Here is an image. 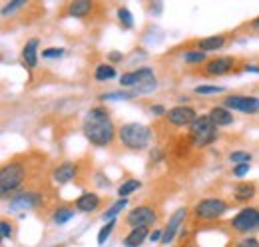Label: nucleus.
Returning <instances> with one entry per match:
<instances>
[{"mask_svg":"<svg viewBox=\"0 0 259 247\" xmlns=\"http://www.w3.org/2000/svg\"><path fill=\"white\" fill-rule=\"evenodd\" d=\"M207 116H209L211 122L215 124V128H224V126L233 124V114H231V110H227L226 106H213Z\"/></svg>","mask_w":259,"mask_h":247,"instance_id":"obj_18","label":"nucleus"},{"mask_svg":"<svg viewBox=\"0 0 259 247\" xmlns=\"http://www.w3.org/2000/svg\"><path fill=\"white\" fill-rule=\"evenodd\" d=\"M233 247H259V239L255 235H247V237L239 239Z\"/></svg>","mask_w":259,"mask_h":247,"instance_id":"obj_35","label":"nucleus"},{"mask_svg":"<svg viewBox=\"0 0 259 247\" xmlns=\"http://www.w3.org/2000/svg\"><path fill=\"white\" fill-rule=\"evenodd\" d=\"M150 138H152V132L144 124L128 122V124H122L118 128V140H120V144L126 150H132V152L146 150L148 144H150Z\"/></svg>","mask_w":259,"mask_h":247,"instance_id":"obj_2","label":"nucleus"},{"mask_svg":"<svg viewBox=\"0 0 259 247\" xmlns=\"http://www.w3.org/2000/svg\"><path fill=\"white\" fill-rule=\"evenodd\" d=\"M150 237V227H136L132 229L126 239H124V245L126 247H140L146 239Z\"/></svg>","mask_w":259,"mask_h":247,"instance_id":"obj_21","label":"nucleus"},{"mask_svg":"<svg viewBox=\"0 0 259 247\" xmlns=\"http://www.w3.org/2000/svg\"><path fill=\"white\" fill-rule=\"evenodd\" d=\"M186 247H197V245H186Z\"/></svg>","mask_w":259,"mask_h":247,"instance_id":"obj_42","label":"nucleus"},{"mask_svg":"<svg viewBox=\"0 0 259 247\" xmlns=\"http://www.w3.org/2000/svg\"><path fill=\"white\" fill-rule=\"evenodd\" d=\"M122 58H124V56H122L120 52H110V54H108V60L110 62H120Z\"/></svg>","mask_w":259,"mask_h":247,"instance_id":"obj_40","label":"nucleus"},{"mask_svg":"<svg viewBox=\"0 0 259 247\" xmlns=\"http://www.w3.org/2000/svg\"><path fill=\"white\" fill-rule=\"evenodd\" d=\"M229 227L235 233H249V231L259 229V210L257 208H243L229 221Z\"/></svg>","mask_w":259,"mask_h":247,"instance_id":"obj_8","label":"nucleus"},{"mask_svg":"<svg viewBox=\"0 0 259 247\" xmlns=\"http://www.w3.org/2000/svg\"><path fill=\"white\" fill-rule=\"evenodd\" d=\"M94 8H96V4L92 0H72L66 4L64 14L70 18H86L94 12Z\"/></svg>","mask_w":259,"mask_h":247,"instance_id":"obj_14","label":"nucleus"},{"mask_svg":"<svg viewBox=\"0 0 259 247\" xmlns=\"http://www.w3.org/2000/svg\"><path fill=\"white\" fill-rule=\"evenodd\" d=\"M26 178H28V170L22 161L14 159V161L4 163L2 172H0V193H2V197H6L8 193H14L18 187H22Z\"/></svg>","mask_w":259,"mask_h":247,"instance_id":"obj_3","label":"nucleus"},{"mask_svg":"<svg viewBox=\"0 0 259 247\" xmlns=\"http://www.w3.org/2000/svg\"><path fill=\"white\" fill-rule=\"evenodd\" d=\"M188 216H190V210L184 205V208H178L171 217L167 219V223H165V227H163V235H162V245H169L174 239H176V235H178V231L184 227V223L188 221Z\"/></svg>","mask_w":259,"mask_h":247,"instance_id":"obj_10","label":"nucleus"},{"mask_svg":"<svg viewBox=\"0 0 259 247\" xmlns=\"http://www.w3.org/2000/svg\"><path fill=\"white\" fill-rule=\"evenodd\" d=\"M62 54H64V48H56V46H52V48H48V50L42 52V58H44V60H54V58H60Z\"/></svg>","mask_w":259,"mask_h":247,"instance_id":"obj_34","label":"nucleus"},{"mask_svg":"<svg viewBox=\"0 0 259 247\" xmlns=\"http://www.w3.org/2000/svg\"><path fill=\"white\" fill-rule=\"evenodd\" d=\"M229 212V203L222 197H203L192 208V219L194 223L203 221H213Z\"/></svg>","mask_w":259,"mask_h":247,"instance_id":"obj_4","label":"nucleus"},{"mask_svg":"<svg viewBox=\"0 0 259 247\" xmlns=\"http://www.w3.org/2000/svg\"><path fill=\"white\" fill-rule=\"evenodd\" d=\"M156 86H158V80H150V82H144V84H140V86H136V88H134V96L154 92V90H156Z\"/></svg>","mask_w":259,"mask_h":247,"instance_id":"obj_32","label":"nucleus"},{"mask_svg":"<svg viewBox=\"0 0 259 247\" xmlns=\"http://www.w3.org/2000/svg\"><path fill=\"white\" fill-rule=\"evenodd\" d=\"M247 174H249V163H239V166H235L233 172H231L233 178H243V176H247Z\"/></svg>","mask_w":259,"mask_h":247,"instance_id":"obj_36","label":"nucleus"},{"mask_svg":"<svg viewBox=\"0 0 259 247\" xmlns=\"http://www.w3.org/2000/svg\"><path fill=\"white\" fill-rule=\"evenodd\" d=\"M76 176H78V163H74V161H64V163H60V166L54 168V172H52V182L56 185H64V184H68V182H72V180H76Z\"/></svg>","mask_w":259,"mask_h":247,"instance_id":"obj_15","label":"nucleus"},{"mask_svg":"<svg viewBox=\"0 0 259 247\" xmlns=\"http://www.w3.org/2000/svg\"><path fill=\"white\" fill-rule=\"evenodd\" d=\"M44 203V197L40 191L36 189H22V191H16L12 197H10V210L14 212H26V210H36Z\"/></svg>","mask_w":259,"mask_h":247,"instance_id":"obj_9","label":"nucleus"},{"mask_svg":"<svg viewBox=\"0 0 259 247\" xmlns=\"http://www.w3.org/2000/svg\"><path fill=\"white\" fill-rule=\"evenodd\" d=\"M249 26H251L253 30H259V16L255 18V20H251V24H249Z\"/></svg>","mask_w":259,"mask_h":247,"instance_id":"obj_41","label":"nucleus"},{"mask_svg":"<svg viewBox=\"0 0 259 247\" xmlns=\"http://www.w3.org/2000/svg\"><path fill=\"white\" fill-rule=\"evenodd\" d=\"M158 217H160V214H158V210L154 205L142 203V205L130 210V214L126 216L124 223L128 227H132V229H136V227H152V225H156Z\"/></svg>","mask_w":259,"mask_h":247,"instance_id":"obj_6","label":"nucleus"},{"mask_svg":"<svg viewBox=\"0 0 259 247\" xmlns=\"http://www.w3.org/2000/svg\"><path fill=\"white\" fill-rule=\"evenodd\" d=\"M94 78H96V82H108V80L116 78V68L112 64H100L94 72Z\"/></svg>","mask_w":259,"mask_h":247,"instance_id":"obj_24","label":"nucleus"},{"mask_svg":"<svg viewBox=\"0 0 259 247\" xmlns=\"http://www.w3.org/2000/svg\"><path fill=\"white\" fill-rule=\"evenodd\" d=\"M134 98V92H108L102 94L100 100L102 102H114V100H132Z\"/></svg>","mask_w":259,"mask_h":247,"instance_id":"obj_28","label":"nucleus"},{"mask_svg":"<svg viewBox=\"0 0 259 247\" xmlns=\"http://www.w3.org/2000/svg\"><path fill=\"white\" fill-rule=\"evenodd\" d=\"M235 64H237V58H233V56H220V58L205 62L201 66V72L205 76H224L235 68Z\"/></svg>","mask_w":259,"mask_h":247,"instance_id":"obj_12","label":"nucleus"},{"mask_svg":"<svg viewBox=\"0 0 259 247\" xmlns=\"http://www.w3.org/2000/svg\"><path fill=\"white\" fill-rule=\"evenodd\" d=\"M255 193H257V187H255L253 182H241V184L235 185V189H233V197L239 203H245V201L253 199Z\"/></svg>","mask_w":259,"mask_h":247,"instance_id":"obj_19","label":"nucleus"},{"mask_svg":"<svg viewBox=\"0 0 259 247\" xmlns=\"http://www.w3.org/2000/svg\"><path fill=\"white\" fill-rule=\"evenodd\" d=\"M227 42V36L226 34H218V36H207V38H201V40H197L195 42V48L199 50V52H215V50H220V48H224Z\"/></svg>","mask_w":259,"mask_h":247,"instance_id":"obj_17","label":"nucleus"},{"mask_svg":"<svg viewBox=\"0 0 259 247\" xmlns=\"http://www.w3.org/2000/svg\"><path fill=\"white\" fill-rule=\"evenodd\" d=\"M126 205H128V199H126V197H120L116 203H112V205L102 214V219H104V221H114L118 214H122V212H124V208H126Z\"/></svg>","mask_w":259,"mask_h":247,"instance_id":"obj_22","label":"nucleus"},{"mask_svg":"<svg viewBox=\"0 0 259 247\" xmlns=\"http://www.w3.org/2000/svg\"><path fill=\"white\" fill-rule=\"evenodd\" d=\"M84 136L86 140L96 146V148H106L110 144H114L116 140V126L110 118V110L104 108V106H98V108H92L88 114H86V120H84Z\"/></svg>","mask_w":259,"mask_h":247,"instance_id":"obj_1","label":"nucleus"},{"mask_svg":"<svg viewBox=\"0 0 259 247\" xmlns=\"http://www.w3.org/2000/svg\"><path fill=\"white\" fill-rule=\"evenodd\" d=\"M114 227H116V219H114V221H108V223L98 231V245H104V243H106V239L110 237V233L114 231Z\"/></svg>","mask_w":259,"mask_h":247,"instance_id":"obj_27","label":"nucleus"},{"mask_svg":"<svg viewBox=\"0 0 259 247\" xmlns=\"http://www.w3.org/2000/svg\"><path fill=\"white\" fill-rule=\"evenodd\" d=\"M150 80H156L154 70L152 68H140V70L122 74L120 76V86H124V88H136V86H140L144 82H150Z\"/></svg>","mask_w":259,"mask_h":247,"instance_id":"obj_13","label":"nucleus"},{"mask_svg":"<svg viewBox=\"0 0 259 247\" xmlns=\"http://www.w3.org/2000/svg\"><path fill=\"white\" fill-rule=\"evenodd\" d=\"M184 60L188 62V64H205V54L203 52H199V50H190V52H186L184 54Z\"/></svg>","mask_w":259,"mask_h":247,"instance_id":"obj_29","label":"nucleus"},{"mask_svg":"<svg viewBox=\"0 0 259 247\" xmlns=\"http://www.w3.org/2000/svg\"><path fill=\"white\" fill-rule=\"evenodd\" d=\"M24 6H26V0H14V2L2 6V16L6 18L8 14H14L16 10H20V8H24Z\"/></svg>","mask_w":259,"mask_h":247,"instance_id":"obj_31","label":"nucleus"},{"mask_svg":"<svg viewBox=\"0 0 259 247\" xmlns=\"http://www.w3.org/2000/svg\"><path fill=\"white\" fill-rule=\"evenodd\" d=\"M118 20H120L122 28H126V30H130L134 26V16H132V12H130L126 6H120L118 8Z\"/></svg>","mask_w":259,"mask_h":247,"instance_id":"obj_26","label":"nucleus"},{"mask_svg":"<svg viewBox=\"0 0 259 247\" xmlns=\"http://www.w3.org/2000/svg\"><path fill=\"white\" fill-rule=\"evenodd\" d=\"M190 140L194 148H207L209 144L215 142L218 138V128L209 120V116H199L192 126H190Z\"/></svg>","mask_w":259,"mask_h":247,"instance_id":"obj_5","label":"nucleus"},{"mask_svg":"<svg viewBox=\"0 0 259 247\" xmlns=\"http://www.w3.org/2000/svg\"><path fill=\"white\" fill-rule=\"evenodd\" d=\"M222 92H226V88H224V86H205V84H201V86H197V88H195V94H201V96L222 94Z\"/></svg>","mask_w":259,"mask_h":247,"instance_id":"obj_33","label":"nucleus"},{"mask_svg":"<svg viewBox=\"0 0 259 247\" xmlns=\"http://www.w3.org/2000/svg\"><path fill=\"white\" fill-rule=\"evenodd\" d=\"M74 205L70 208V205H60V208H56L54 210V216H52V219H54V223L56 225H64V223H68L72 217H74Z\"/></svg>","mask_w":259,"mask_h":247,"instance_id":"obj_23","label":"nucleus"},{"mask_svg":"<svg viewBox=\"0 0 259 247\" xmlns=\"http://www.w3.org/2000/svg\"><path fill=\"white\" fill-rule=\"evenodd\" d=\"M74 208L82 214H94L98 208H100V195L94 191H86L82 193L76 201H74Z\"/></svg>","mask_w":259,"mask_h":247,"instance_id":"obj_16","label":"nucleus"},{"mask_svg":"<svg viewBox=\"0 0 259 247\" xmlns=\"http://www.w3.org/2000/svg\"><path fill=\"white\" fill-rule=\"evenodd\" d=\"M0 229H2V239H10L12 237V225L8 219H2L0 221Z\"/></svg>","mask_w":259,"mask_h":247,"instance_id":"obj_37","label":"nucleus"},{"mask_svg":"<svg viewBox=\"0 0 259 247\" xmlns=\"http://www.w3.org/2000/svg\"><path fill=\"white\" fill-rule=\"evenodd\" d=\"M38 38H30L26 44H24V48H22V60L24 64L34 70L36 66H38Z\"/></svg>","mask_w":259,"mask_h":247,"instance_id":"obj_20","label":"nucleus"},{"mask_svg":"<svg viewBox=\"0 0 259 247\" xmlns=\"http://www.w3.org/2000/svg\"><path fill=\"white\" fill-rule=\"evenodd\" d=\"M150 110H152V114H154V116H163V114H167V110L163 108L162 104H156V106H152Z\"/></svg>","mask_w":259,"mask_h":247,"instance_id":"obj_38","label":"nucleus"},{"mask_svg":"<svg viewBox=\"0 0 259 247\" xmlns=\"http://www.w3.org/2000/svg\"><path fill=\"white\" fill-rule=\"evenodd\" d=\"M224 106H226L227 110L241 112V114H249V116L259 114V98L257 96H245V94L226 96V98H224Z\"/></svg>","mask_w":259,"mask_h":247,"instance_id":"obj_7","label":"nucleus"},{"mask_svg":"<svg viewBox=\"0 0 259 247\" xmlns=\"http://www.w3.org/2000/svg\"><path fill=\"white\" fill-rule=\"evenodd\" d=\"M197 112H195L192 106H176L171 110H167L165 114V122L169 126H176V128H186V126H192L197 120Z\"/></svg>","mask_w":259,"mask_h":247,"instance_id":"obj_11","label":"nucleus"},{"mask_svg":"<svg viewBox=\"0 0 259 247\" xmlns=\"http://www.w3.org/2000/svg\"><path fill=\"white\" fill-rule=\"evenodd\" d=\"M251 159H253V155L247 154V152H231V154H229V161L235 163V166H239V163H249Z\"/></svg>","mask_w":259,"mask_h":247,"instance_id":"obj_30","label":"nucleus"},{"mask_svg":"<svg viewBox=\"0 0 259 247\" xmlns=\"http://www.w3.org/2000/svg\"><path fill=\"white\" fill-rule=\"evenodd\" d=\"M162 235H163V229H156V231L150 233V241H154V243L160 241V243H162Z\"/></svg>","mask_w":259,"mask_h":247,"instance_id":"obj_39","label":"nucleus"},{"mask_svg":"<svg viewBox=\"0 0 259 247\" xmlns=\"http://www.w3.org/2000/svg\"><path fill=\"white\" fill-rule=\"evenodd\" d=\"M140 187H142V182H140V180H134V178H132V180H126L124 184L118 187V195L128 199L130 195H132L134 191H138Z\"/></svg>","mask_w":259,"mask_h":247,"instance_id":"obj_25","label":"nucleus"}]
</instances>
